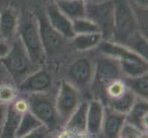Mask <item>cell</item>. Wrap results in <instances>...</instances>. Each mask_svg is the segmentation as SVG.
Returning a JSON list of instances; mask_svg holds the SVG:
<instances>
[{
    "mask_svg": "<svg viewBox=\"0 0 148 138\" xmlns=\"http://www.w3.org/2000/svg\"><path fill=\"white\" fill-rule=\"evenodd\" d=\"M128 47L131 51L134 54L139 55L141 58L147 61L148 58V43H147V37H145L140 30H137L136 32L130 37L127 41L126 44L124 45Z\"/></svg>",
    "mask_w": 148,
    "mask_h": 138,
    "instance_id": "obj_23",
    "label": "cell"
},
{
    "mask_svg": "<svg viewBox=\"0 0 148 138\" xmlns=\"http://www.w3.org/2000/svg\"><path fill=\"white\" fill-rule=\"evenodd\" d=\"M137 97L130 89H127V90L122 95L114 100L105 102L104 105L107 108L117 112V113L126 115L135 103Z\"/></svg>",
    "mask_w": 148,
    "mask_h": 138,
    "instance_id": "obj_19",
    "label": "cell"
},
{
    "mask_svg": "<svg viewBox=\"0 0 148 138\" xmlns=\"http://www.w3.org/2000/svg\"><path fill=\"white\" fill-rule=\"evenodd\" d=\"M17 86L13 82L0 85V104L9 105L19 96Z\"/></svg>",
    "mask_w": 148,
    "mask_h": 138,
    "instance_id": "obj_26",
    "label": "cell"
},
{
    "mask_svg": "<svg viewBox=\"0 0 148 138\" xmlns=\"http://www.w3.org/2000/svg\"><path fill=\"white\" fill-rule=\"evenodd\" d=\"M124 124L125 115L117 113L105 107L104 119L99 136L101 138H118Z\"/></svg>",
    "mask_w": 148,
    "mask_h": 138,
    "instance_id": "obj_17",
    "label": "cell"
},
{
    "mask_svg": "<svg viewBox=\"0 0 148 138\" xmlns=\"http://www.w3.org/2000/svg\"><path fill=\"white\" fill-rule=\"evenodd\" d=\"M102 41L103 40L100 33L80 34L75 35L72 39V45L73 48L78 52H86L97 48Z\"/></svg>",
    "mask_w": 148,
    "mask_h": 138,
    "instance_id": "obj_21",
    "label": "cell"
},
{
    "mask_svg": "<svg viewBox=\"0 0 148 138\" xmlns=\"http://www.w3.org/2000/svg\"><path fill=\"white\" fill-rule=\"evenodd\" d=\"M58 9L70 20L86 18V0H53Z\"/></svg>",
    "mask_w": 148,
    "mask_h": 138,
    "instance_id": "obj_18",
    "label": "cell"
},
{
    "mask_svg": "<svg viewBox=\"0 0 148 138\" xmlns=\"http://www.w3.org/2000/svg\"><path fill=\"white\" fill-rule=\"evenodd\" d=\"M88 100L81 101L79 106L65 122L64 129L72 135H82L86 134V122H88Z\"/></svg>",
    "mask_w": 148,
    "mask_h": 138,
    "instance_id": "obj_14",
    "label": "cell"
},
{
    "mask_svg": "<svg viewBox=\"0 0 148 138\" xmlns=\"http://www.w3.org/2000/svg\"><path fill=\"white\" fill-rule=\"evenodd\" d=\"M23 96L27 100L29 111L51 133L63 127L56 111L55 95L53 94V92Z\"/></svg>",
    "mask_w": 148,
    "mask_h": 138,
    "instance_id": "obj_4",
    "label": "cell"
},
{
    "mask_svg": "<svg viewBox=\"0 0 148 138\" xmlns=\"http://www.w3.org/2000/svg\"><path fill=\"white\" fill-rule=\"evenodd\" d=\"M143 134L145 133H142L135 127L125 122L120 132L118 138H139Z\"/></svg>",
    "mask_w": 148,
    "mask_h": 138,
    "instance_id": "obj_27",
    "label": "cell"
},
{
    "mask_svg": "<svg viewBox=\"0 0 148 138\" xmlns=\"http://www.w3.org/2000/svg\"><path fill=\"white\" fill-rule=\"evenodd\" d=\"M38 20L39 32L40 40H42V47L44 50L46 59L51 56H54L62 50L64 44V38L56 32L51 26L50 22L46 18L45 13L38 12L35 13Z\"/></svg>",
    "mask_w": 148,
    "mask_h": 138,
    "instance_id": "obj_9",
    "label": "cell"
},
{
    "mask_svg": "<svg viewBox=\"0 0 148 138\" xmlns=\"http://www.w3.org/2000/svg\"><path fill=\"white\" fill-rule=\"evenodd\" d=\"M0 62L6 67L16 86L21 83L29 75L42 68L32 62L18 37L12 41L11 50L8 55Z\"/></svg>",
    "mask_w": 148,
    "mask_h": 138,
    "instance_id": "obj_2",
    "label": "cell"
},
{
    "mask_svg": "<svg viewBox=\"0 0 148 138\" xmlns=\"http://www.w3.org/2000/svg\"><path fill=\"white\" fill-rule=\"evenodd\" d=\"M82 101V94L68 82L63 80L55 94V108L62 126Z\"/></svg>",
    "mask_w": 148,
    "mask_h": 138,
    "instance_id": "obj_8",
    "label": "cell"
},
{
    "mask_svg": "<svg viewBox=\"0 0 148 138\" xmlns=\"http://www.w3.org/2000/svg\"><path fill=\"white\" fill-rule=\"evenodd\" d=\"M19 15L15 9L8 8L0 12V39L13 41L17 37Z\"/></svg>",
    "mask_w": 148,
    "mask_h": 138,
    "instance_id": "obj_15",
    "label": "cell"
},
{
    "mask_svg": "<svg viewBox=\"0 0 148 138\" xmlns=\"http://www.w3.org/2000/svg\"><path fill=\"white\" fill-rule=\"evenodd\" d=\"M114 3V33L111 42L125 45L137 30V19L127 0H113Z\"/></svg>",
    "mask_w": 148,
    "mask_h": 138,
    "instance_id": "obj_5",
    "label": "cell"
},
{
    "mask_svg": "<svg viewBox=\"0 0 148 138\" xmlns=\"http://www.w3.org/2000/svg\"><path fill=\"white\" fill-rule=\"evenodd\" d=\"M29 111L28 102L23 95H19L12 103L8 105L0 138H16V133L23 114Z\"/></svg>",
    "mask_w": 148,
    "mask_h": 138,
    "instance_id": "obj_11",
    "label": "cell"
},
{
    "mask_svg": "<svg viewBox=\"0 0 148 138\" xmlns=\"http://www.w3.org/2000/svg\"><path fill=\"white\" fill-rule=\"evenodd\" d=\"M8 82H13V80L10 78V76L7 71L6 67L4 66V65L0 62V85Z\"/></svg>",
    "mask_w": 148,
    "mask_h": 138,
    "instance_id": "obj_30",
    "label": "cell"
},
{
    "mask_svg": "<svg viewBox=\"0 0 148 138\" xmlns=\"http://www.w3.org/2000/svg\"><path fill=\"white\" fill-rule=\"evenodd\" d=\"M54 79L52 73L43 67L29 75L17 86L20 95L53 92Z\"/></svg>",
    "mask_w": 148,
    "mask_h": 138,
    "instance_id": "obj_10",
    "label": "cell"
},
{
    "mask_svg": "<svg viewBox=\"0 0 148 138\" xmlns=\"http://www.w3.org/2000/svg\"><path fill=\"white\" fill-rule=\"evenodd\" d=\"M73 32L75 35L80 34H93L100 33L99 29L97 25L86 18L75 19L72 21Z\"/></svg>",
    "mask_w": 148,
    "mask_h": 138,
    "instance_id": "obj_25",
    "label": "cell"
},
{
    "mask_svg": "<svg viewBox=\"0 0 148 138\" xmlns=\"http://www.w3.org/2000/svg\"><path fill=\"white\" fill-rule=\"evenodd\" d=\"M45 15H46V18L50 22L51 26L61 36L68 40H72L75 37L72 20H70L60 11L53 1L47 6L46 10H45Z\"/></svg>",
    "mask_w": 148,
    "mask_h": 138,
    "instance_id": "obj_12",
    "label": "cell"
},
{
    "mask_svg": "<svg viewBox=\"0 0 148 138\" xmlns=\"http://www.w3.org/2000/svg\"><path fill=\"white\" fill-rule=\"evenodd\" d=\"M105 113V105L100 100H88V122H86V134L93 138H98L100 135L102 124Z\"/></svg>",
    "mask_w": 148,
    "mask_h": 138,
    "instance_id": "obj_13",
    "label": "cell"
},
{
    "mask_svg": "<svg viewBox=\"0 0 148 138\" xmlns=\"http://www.w3.org/2000/svg\"><path fill=\"white\" fill-rule=\"evenodd\" d=\"M126 87L138 99L146 100L148 97V74L135 78H122Z\"/></svg>",
    "mask_w": 148,
    "mask_h": 138,
    "instance_id": "obj_22",
    "label": "cell"
},
{
    "mask_svg": "<svg viewBox=\"0 0 148 138\" xmlns=\"http://www.w3.org/2000/svg\"><path fill=\"white\" fill-rule=\"evenodd\" d=\"M20 138H51V132L46 127L42 126L40 129Z\"/></svg>",
    "mask_w": 148,
    "mask_h": 138,
    "instance_id": "obj_28",
    "label": "cell"
},
{
    "mask_svg": "<svg viewBox=\"0 0 148 138\" xmlns=\"http://www.w3.org/2000/svg\"><path fill=\"white\" fill-rule=\"evenodd\" d=\"M43 124L35 117L29 111H26L23 114L20 122L18 124V130L16 133V138H20L27 135L30 133L40 129Z\"/></svg>",
    "mask_w": 148,
    "mask_h": 138,
    "instance_id": "obj_24",
    "label": "cell"
},
{
    "mask_svg": "<svg viewBox=\"0 0 148 138\" xmlns=\"http://www.w3.org/2000/svg\"><path fill=\"white\" fill-rule=\"evenodd\" d=\"M7 109H8L7 105L0 104V135H1V132H2V128H3V125H4L5 119H6Z\"/></svg>",
    "mask_w": 148,
    "mask_h": 138,
    "instance_id": "obj_31",
    "label": "cell"
},
{
    "mask_svg": "<svg viewBox=\"0 0 148 138\" xmlns=\"http://www.w3.org/2000/svg\"><path fill=\"white\" fill-rule=\"evenodd\" d=\"M139 138H147V134H143Z\"/></svg>",
    "mask_w": 148,
    "mask_h": 138,
    "instance_id": "obj_34",
    "label": "cell"
},
{
    "mask_svg": "<svg viewBox=\"0 0 148 138\" xmlns=\"http://www.w3.org/2000/svg\"><path fill=\"white\" fill-rule=\"evenodd\" d=\"M95 69V61L88 56L75 59L66 70V78L64 79L80 91V93H88L92 84Z\"/></svg>",
    "mask_w": 148,
    "mask_h": 138,
    "instance_id": "obj_7",
    "label": "cell"
},
{
    "mask_svg": "<svg viewBox=\"0 0 148 138\" xmlns=\"http://www.w3.org/2000/svg\"><path fill=\"white\" fill-rule=\"evenodd\" d=\"M119 63L124 78H135L148 72V64L145 60H123Z\"/></svg>",
    "mask_w": 148,
    "mask_h": 138,
    "instance_id": "obj_20",
    "label": "cell"
},
{
    "mask_svg": "<svg viewBox=\"0 0 148 138\" xmlns=\"http://www.w3.org/2000/svg\"><path fill=\"white\" fill-rule=\"evenodd\" d=\"M86 18L99 27L103 41L111 42L114 33V3L113 0L102 2H88L86 6Z\"/></svg>",
    "mask_w": 148,
    "mask_h": 138,
    "instance_id": "obj_6",
    "label": "cell"
},
{
    "mask_svg": "<svg viewBox=\"0 0 148 138\" xmlns=\"http://www.w3.org/2000/svg\"><path fill=\"white\" fill-rule=\"evenodd\" d=\"M12 46V41L0 39V61L5 59L8 55Z\"/></svg>",
    "mask_w": 148,
    "mask_h": 138,
    "instance_id": "obj_29",
    "label": "cell"
},
{
    "mask_svg": "<svg viewBox=\"0 0 148 138\" xmlns=\"http://www.w3.org/2000/svg\"><path fill=\"white\" fill-rule=\"evenodd\" d=\"M123 78L120 63L110 56L100 54L95 60V69L89 94L91 99L100 100L105 89L115 80Z\"/></svg>",
    "mask_w": 148,
    "mask_h": 138,
    "instance_id": "obj_3",
    "label": "cell"
},
{
    "mask_svg": "<svg viewBox=\"0 0 148 138\" xmlns=\"http://www.w3.org/2000/svg\"><path fill=\"white\" fill-rule=\"evenodd\" d=\"M147 100L137 98L134 106L125 115V122L135 127L142 133L147 134Z\"/></svg>",
    "mask_w": 148,
    "mask_h": 138,
    "instance_id": "obj_16",
    "label": "cell"
},
{
    "mask_svg": "<svg viewBox=\"0 0 148 138\" xmlns=\"http://www.w3.org/2000/svg\"><path fill=\"white\" fill-rule=\"evenodd\" d=\"M135 3H136V6L138 7L141 9H144L146 10L147 9V0H135Z\"/></svg>",
    "mask_w": 148,
    "mask_h": 138,
    "instance_id": "obj_32",
    "label": "cell"
},
{
    "mask_svg": "<svg viewBox=\"0 0 148 138\" xmlns=\"http://www.w3.org/2000/svg\"><path fill=\"white\" fill-rule=\"evenodd\" d=\"M102 1H105V0H89L88 2H91V3H98V2H102Z\"/></svg>",
    "mask_w": 148,
    "mask_h": 138,
    "instance_id": "obj_33",
    "label": "cell"
},
{
    "mask_svg": "<svg viewBox=\"0 0 148 138\" xmlns=\"http://www.w3.org/2000/svg\"><path fill=\"white\" fill-rule=\"evenodd\" d=\"M17 35L32 62L42 67L46 62V55L40 36L36 14L25 10L19 16Z\"/></svg>",
    "mask_w": 148,
    "mask_h": 138,
    "instance_id": "obj_1",
    "label": "cell"
}]
</instances>
